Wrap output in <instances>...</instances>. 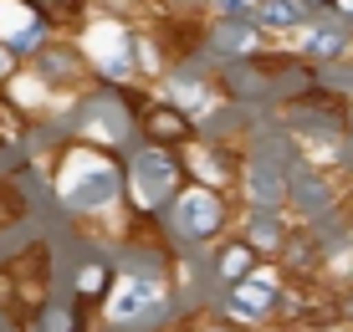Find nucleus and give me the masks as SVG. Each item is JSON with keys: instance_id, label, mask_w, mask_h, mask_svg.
<instances>
[{"instance_id": "obj_1", "label": "nucleus", "mask_w": 353, "mask_h": 332, "mask_svg": "<svg viewBox=\"0 0 353 332\" xmlns=\"http://www.w3.org/2000/svg\"><path fill=\"white\" fill-rule=\"evenodd\" d=\"M221 220H225V210L210 189H185L174 200V230L185 240H205L210 230H221Z\"/></svg>"}, {"instance_id": "obj_16", "label": "nucleus", "mask_w": 353, "mask_h": 332, "mask_svg": "<svg viewBox=\"0 0 353 332\" xmlns=\"http://www.w3.org/2000/svg\"><path fill=\"white\" fill-rule=\"evenodd\" d=\"M333 10H338L343 21H353V0H333Z\"/></svg>"}, {"instance_id": "obj_17", "label": "nucleus", "mask_w": 353, "mask_h": 332, "mask_svg": "<svg viewBox=\"0 0 353 332\" xmlns=\"http://www.w3.org/2000/svg\"><path fill=\"white\" fill-rule=\"evenodd\" d=\"M307 10H333V0H302Z\"/></svg>"}, {"instance_id": "obj_6", "label": "nucleus", "mask_w": 353, "mask_h": 332, "mask_svg": "<svg viewBox=\"0 0 353 332\" xmlns=\"http://www.w3.org/2000/svg\"><path fill=\"white\" fill-rule=\"evenodd\" d=\"M113 189H118V174L108 164H92V169H82V174L67 179L72 205H103V200H113Z\"/></svg>"}, {"instance_id": "obj_5", "label": "nucleus", "mask_w": 353, "mask_h": 332, "mask_svg": "<svg viewBox=\"0 0 353 332\" xmlns=\"http://www.w3.org/2000/svg\"><path fill=\"white\" fill-rule=\"evenodd\" d=\"M159 302V287L154 281H139V276H123L118 281V291H113V322H133V317H143L149 307Z\"/></svg>"}, {"instance_id": "obj_2", "label": "nucleus", "mask_w": 353, "mask_h": 332, "mask_svg": "<svg viewBox=\"0 0 353 332\" xmlns=\"http://www.w3.org/2000/svg\"><path fill=\"white\" fill-rule=\"evenodd\" d=\"M246 189H251V200H256V210H272V205H282L287 194H292V179H287L282 158L256 154V158L246 164Z\"/></svg>"}, {"instance_id": "obj_19", "label": "nucleus", "mask_w": 353, "mask_h": 332, "mask_svg": "<svg viewBox=\"0 0 353 332\" xmlns=\"http://www.w3.org/2000/svg\"><path fill=\"white\" fill-rule=\"evenodd\" d=\"M348 128H353V118H348Z\"/></svg>"}, {"instance_id": "obj_18", "label": "nucleus", "mask_w": 353, "mask_h": 332, "mask_svg": "<svg viewBox=\"0 0 353 332\" xmlns=\"http://www.w3.org/2000/svg\"><path fill=\"white\" fill-rule=\"evenodd\" d=\"M348 317H353V297H348Z\"/></svg>"}, {"instance_id": "obj_11", "label": "nucleus", "mask_w": 353, "mask_h": 332, "mask_svg": "<svg viewBox=\"0 0 353 332\" xmlns=\"http://www.w3.org/2000/svg\"><path fill=\"white\" fill-rule=\"evenodd\" d=\"M348 52V31L343 26H318V31H312L307 36V56H343Z\"/></svg>"}, {"instance_id": "obj_4", "label": "nucleus", "mask_w": 353, "mask_h": 332, "mask_svg": "<svg viewBox=\"0 0 353 332\" xmlns=\"http://www.w3.org/2000/svg\"><path fill=\"white\" fill-rule=\"evenodd\" d=\"M272 302H276L272 276H246V281H230V312H236L241 322H261V317L272 312Z\"/></svg>"}, {"instance_id": "obj_9", "label": "nucleus", "mask_w": 353, "mask_h": 332, "mask_svg": "<svg viewBox=\"0 0 353 332\" xmlns=\"http://www.w3.org/2000/svg\"><path fill=\"white\" fill-rule=\"evenodd\" d=\"M215 52H225V56H246L251 52V46H256V41H251V26H246V21H241V26H236V21H221V26H215Z\"/></svg>"}, {"instance_id": "obj_14", "label": "nucleus", "mask_w": 353, "mask_h": 332, "mask_svg": "<svg viewBox=\"0 0 353 332\" xmlns=\"http://www.w3.org/2000/svg\"><path fill=\"white\" fill-rule=\"evenodd\" d=\"M82 291H103V266H88V271H82Z\"/></svg>"}, {"instance_id": "obj_8", "label": "nucleus", "mask_w": 353, "mask_h": 332, "mask_svg": "<svg viewBox=\"0 0 353 332\" xmlns=\"http://www.w3.org/2000/svg\"><path fill=\"white\" fill-rule=\"evenodd\" d=\"M302 16H307V6H302V0H261V6H256V21H261V26H297Z\"/></svg>"}, {"instance_id": "obj_7", "label": "nucleus", "mask_w": 353, "mask_h": 332, "mask_svg": "<svg viewBox=\"0 0 353 332\" xmlns=\"http://www.w3.org/2000/svg\"><path fill=\"white\" fill-rule=\"evenodd\" d=\"M292 200H297L307 215H323L327 205H333V194H327V184H318L307 169H302V174H292Z\"/></svg>"}, {"instance_id": "obj_10", "label": "nucleus", "mask_w": 353, "mask_h": 332, "mask_svg": "<svg viewBox=\"0 0 353 332\" xmlns=\"http://www.w3.org/2000/svg\"><path fill=\"white\" fill-rule=\"evenodd\" d=\"M251 261H256L251 245H225V251H221V281H246L251 276Z\"/></svg>"}, {"instance_id": "obj_15", "label": "nucleus", "mask_w": 353, "mask_h": 332, "mask_svg": "<svg viewBox=\"0 0 353 332\" xmlns=\"http://www.w3.org/2000/svg\"><path fill=\"white\" fill-rule=\"evenodd\" d=\"M26 6H41L46 16H57V10H72V6H77V0H26Z\"/></svg>"}, {"instance_id": "obj_3", "label": "nucleus", "mask_w": 353, "mask_h": 332, "mask_svg": "<svg viewBox=\"0 0 353 332\" xmlns=\"http://www.w3.org/2000/svg\"><path fill=\"white\" fill-rule=\"evenodd\" d=\"M169 189H174V164H169L164 154H139L133 158V194H139V205H159Z\"/></svg>"}, {"instance_id": "obj_12", "label": "nucleus", "mask_w": 353, "mask_h": 332, "mask_svg": "<svg viewBox=\"0 0 353 332\" xmlns=\"http://www.w3.org/2000/svg\"><path fill=\"white\" fill-rule=\"evenodd\" d=\"M251 245H256V251H276V245H282V220L272 210H256V220H251Z\"/></svg>"}, {"instance_id": "obj_13", "label": "nucleus", "mask_w": 353, "mask_h": 332, "mask_svg": "<svg viewBox=\"0 0 353 332\" xmlns=\"http://www.w3.org/2000/svg\"><path fill=\"white\" fill-rule=\"evenodd\" d=\"M149 133L154 138H190V123L174 113V107H159V113L149 118Z\"/></svg>"}]
</instances>
